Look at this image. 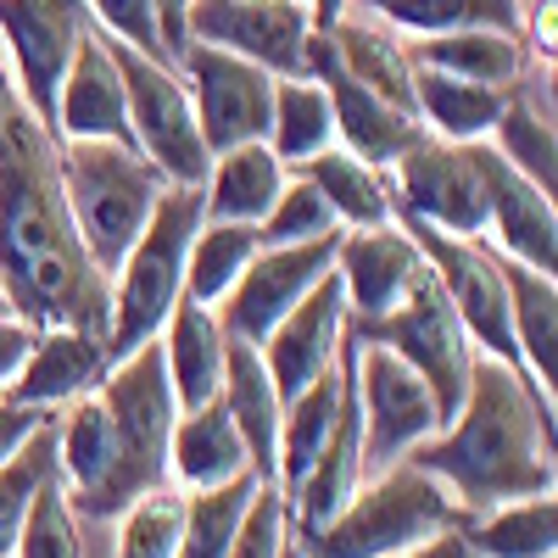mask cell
<instances>
[{
    "instance_id": "1",
    "label": "cell",
    "mask_w": 558,
    "mask_h": 558,
    "mask_svg": "<svg viewBox=\"0 0 558 558\" xmlns=\"http://www.w3.org/2000/svg\"><path fill=\"white\" fill-rule=\"evenodd\" d=\"M57 146L62 140L23 101L0 107V296L34 330L107 336L112 279L73 229Z\"/></svg>"
},
{
    "instance_id": "2",
    "label": "cell",
    "mask_w": 558,
    "mask_h": 558,
    "mask_svg": "<svg viewBox=\"0 0 558 558\" xmlns=\"http://www.w3.org/2000/svg\"><path fill=\"white\" fill-rule=\"evenodd\" d=\"M408 458L452 492L463 514L542 497L553 492V408H542L514 368L475 352L463 408Z\"/></svg>"
},
{
    "instance_id": "3",
    "label": "cell",
    "mask_w": 558,
    "mask_h": 558,
    "mask_svg": "<svg viewBox=\"0 0 558 558\" xmlns=\"http://www.w3.org/2000/svg\"><path fill=\"white\" fill-rule=\"evenodd\" d=\"M57 168H62V196H68L78 241L89 263L112 279L123 252L140 241L146 218L157 213L168 179L134 146H112V140H62Z\"/></svg>"
},
{
    "instance_id": "4",
    "label": "cell",
    "mask_w": 558,
    "mask_h": 558,
    "mask_svg": "<svg viewBox=\"0 0 558 558\" xmlns=\"http://www.w3.org/2000/svg\"><path fill=\"white\" fill-rule=\"evenodd\" d=\"M196 229H202V184H168L157 213L140 229V241L112 268V313H107L112 363L157 341L168 313L184 302V257H191Z\"/></svg>"
},
{
    "instance_id": "5",
    "label": "cell",
    "mask_w": 558,
    "mask_h": 558,
    "mask_svg": "<svg viewBox=\"0 0 558 558\" xmlns=\"http://www.w3.org/2000/svg\"><path fill=\"white\" fill-rule=\"evenodd\" d=\"M463 520L470 514L452 502V492L436 475H425L413 458H397L391 470L363 481L341 514L302 547L313 558H402L408 547L458 531Z\"/></svg>"
},
{
    "instance_id": "6",
    "label": "cell",
    "mask_w": 558,
    "mask_h": 558,
    "mask_svg": "<svg viewBox=\"0 0 558 558\" xmlns=\"http://www.w3.org/2000/svg\"><path fill=\"white\" fill-rule=\"evenodd\" d=\"M112 413V436H118V463H112V481L96 502L89 520H118L123 508L168 481V436H173V386H168V368H162V347L146 341L134 347L129 357H118L107 368V380L96 391Z\"/></svg>"
},
{
    "instance_id": "7",
    "label": "cell",
    "mask_w": 558,
    "mask_h": 558,
    "mask_svg": "<svg viewBox=\"0 0 558 558\" xmlns=\"http://www.w3.org/2000/svg\"><path fill=\"white\" fill-rule=\"evenodd\" d=\"M347 330L368 347H386L397 352L418 380L430 386L436 408H441V425L463 408V391H470V368H475V341L470 330H463V318L458 307L447 302L441 291V279L418 263L413 279H408V291L391 313L380 318H363V324H347Z\"/></svg>"
},
{
    "instance_id": "8",
    "label": "cell",
    "mask_w": 558,
    "mask_h": 558,
    "mask_svg": "<svg viewBox=\"0 0 558 558\" xmlns=\"http://www.w3.org/2000/svg\"><path fill=\"white\" fill-rule=\"evenodd\" d=\"M112 57L123 73V96H129L134 151L146 162H157V173L168 184H202L213 168V151L202 146L196 107H191V89H184L179 68L157 62V57H140L118 39H112Z\"/></svg>"
},
{
    "instance_id": "9",
    "label": "cell",
    "mask_w": 558,
    "mask_h": 558,
    "mask_svg": "<svg viewBox=\"0 0 558 558\" xmlns=\"http://www.w3.org/2000/svg\"><path fill=\"white\" fill-rule=\"evenodd\" d=\"M402 235L418 246L425 268L441 279L447 302L458 307L463 330H470L475 352L481 357H497L502 368H514L520 375V352H514V330H508V291H502V268H497V252L475 235H441L430 223H413V218H391ZM525 380V375H520ZM531 386V380H525ZM547 408V402H542Z\"/></svg>"
},
{
    "instance_id": "10",
    "label": "cell",
    "mask_w": 558,
    "mask_h": 558,
    "mask_svg": "<svg viewBox=\"0 0 558 558\" xmlns=\"http://www.w3.org/2000/svg\"><path fill=\"white\" fill-rule=\"evenodd\" d=\"M352 386H357V413H363V475L391 470L397 458H408L418 441H430L441 430V408L430 386L397 352L368 347L357 336H352Z\"/></svg>"
},
{
    "instance_id": "11",
    "label": "cell",
    "mask_w": 558,
    "mask_h": 558,
    "mask_svg": "<svg viewBox=\"0 0 558 558\" xmlns=\"http://www.w3.org/2000/svg\"><path fill=\"white\" fill-rule=\"evenodd\" d=\"M391 179V218L430 223L441 235H486V191L475 146H452V140L418 134L413 146L386 168Z\"/></svg>"
},
{
    "instance_id": "12",
    "label": "cell",
    "mask_w": 558,
    "mask_h": 558,
    "mask_svg": "<svg viewBox=\"0 0 558 558\" xmlns=\"http://www.w3.org/2000/svg\"><path fill=\"white\" fill-rule=\"evenodd\" d=\"M89 17L84 0H0V45L17 101L57 134V89L78 51Z\"/></svg>"
},
{
    "instance_id": "13",
    "label": "cell",
    "mask_w": 558,
    "mask_h": 558,
    "mask_svg": "<svg viewBox=\"0 0 558 558\" xmlns=\"http://www.w3.org/2000/svg\"><path fill=\"white\" fill-rule=\"evenodd\" d=\"M184 28L196 45L229 51L274 78H307V0H191Z\"/></svg>"
},
{
    "instance_id": "14",
    "label": "cell",
    "mask_w": 558,
    "mask_h": 558,
    "mask_svg": "<svg viewBox=\"0 0 558 558\" xmlns=\"http://www.w3.org/2000/svg\"><path fill=\"white\" fill-rule=\"evenodd\" d=\"M179 78L191 89V107H196V129H202V146L218 151H235L252 146V140L268 134V112H274V73L213 51V45H184L179 57Z\"/></svg>"
},
{
    "instance_id": "15",
    "label": "cell",
    "mask_w": 558,
    "mask_h": 558,
    "mask_svg": "<svg viewBox=\"0 0 558 558\" xmlns=\"http://www.w3.org/2000/svg\"><path fill=\"white\" fill-rule=\"evenodd\" d=\"M336 241H341V235L307 241V246H263V252L246 263V274L235 279V291L213 307L218 324H223V336L263 347L279 324H286V313L318 286L324 274H330Z\"/></svg>"
},
{
    "instance_id": "16",
    "label": "cell",
    "mask_w": 558,
    "mask_h": 558,
    "mask_svg": "<svg viewBox=\"0 0 558 558\" xmlns=\"http://www.w3.org/2000/svg\"><path fill=\"white\" fill-rule=\"evenodd\" d=\"M307 78L330 96V112H336V146H347L352 157H363L368 168H391L418 134H425V123H418L408 107L375 96V89H363L357 78L341 73V62L330 57V39H324V28H313L307 39Z\"/></svg>"
},
{
    "instance_id": "17",
    "label": "cell",
    "mask_w": 558,
    "mask_h": 558,
    "mask_svg": "<svg viewBox=\"0 0 558 558\" xmlns=\"http://www.w3.org/2000/svg\"><path fill=\"white\" fill-rule=\"evenodd\" d=\"M475 168L486 191V246L497 257H514L536 274H558V207L547 191L520 179L486 140H475Z\"/></svg>"
},
{
    "instance_id": "18",
    "label": "cell",
    "mask_w": 558,
    "mask_h": 558,
    "mask_svg": "<svg viewBox=\"0 0 558 558\" xmlns=\"http://www.w3.org/2000/svg\"><path fill=\"white\" fill-rule=\"evenodd\" d=\"M347 341V296H341V279L336 268L318 279V286L286 313V324L257 347L263 368L279 391V402H291L302 386H313L324 368H336V352Z\"/></svg>"
},
{
    "instance_id": "19",
    "label": "cell",
    "mask_w": 558,
    "mask_h": 558,
    "mask_svg": "<svg viewBox=\"0 0 558 558\" xmlns=\"http://www.w3.org/2000/svg\"><path fill=\"white\" fill-rule=\"evenodd\" d=\"M57 140H112V146H134L123 73L112 57V39L96 23L84 28L78 51L68 62V78L57 89Z\"/></svg>"
},
{
    "instance_id": "20",
    "label": "cell",
    "mask_w": 558,
    "mask_h": 558,
    "mask_svg": "<svg viewBox=\"0 0 558 558\" xmlns=\"http://www.w3.org/2000/svg\"><path fill=\"white\" fill-rule=\"evenodd\" d=\"M107 368H112L107 336H96V330H34V347H28L23 368L12 375V386L0 397L57 413V408H68L89 391H101Z\"/></svg>"
},
{
    "instance_id": "21",
    "label": "cell",
    "mask_w": 558,
    "mask_h": 558,
    "mask_svg": "<svg viewBox=\"0 0 558 558\" xmlns=\"http://www.w3.org/2000/svg\"><path fill=\"white\" fill-rule=\"evenodd\" d=\"M418 263L425 257H418V246L402 235L397 223H386V229H341L330 268H336L341 296H347V324L391 313L402 302Z\"/></svg>"
},
{
    "instance_id": "22",
    "label": "cell",
    "mask_w": 558,
    "mask_h": 558,
    "mask_svg": "<svg viewBox=\"0 0 558 558\" xmlns=\"http://www.w3.org/2000/svg\"><path fill=\"white\" fill-rule=\"evenodd\" d=\"M497 268H502V291H508V330H514L520 375L553 408L558 397V286H553V274H536L514 257H497Z\"/></svg>"
},
{
    "instance_id": "23",
    "label": "cell",
    "mask_w": 558,
    "mask_h": 558,
    "mask_svg": "<svg viewBox=\"0 0 558 558\" xmlns=\"http://www.w3.org/2000/svg\"><path fill=\"white\" fill-rule=\"evenodd\" d=\"M218 402L223 413L235 418V430L246 441V458L263 481H279V402L268 368H263V352L252 341H235L223 336V380H218Z\"/></svg>"
},
{
    "instance_id": "24",
    "label": "cell",
    "mask_w": 558,
    "mask_h": 558,
    "mask_svg": "<svg viewBox=\"0 0 558 558\" xmlns=\"http://www.w3.org/2000/svg\"><path fill=\"white\" fill-rule=\"evenodd\" d=\"M241 470H252L246 441L235 430V418L223 413V402H202V408H184L173 418V436H168V475L184 492H207L235 481Z\"/></svg>"
},
{
    "instance_id": "25",
    "label": "cell",
    "mask_w": 558,
    "mask_h": 558,
    "mask_svg": "<svg viewBox=\"0 0 558 558\" xmlns=\"http://www.w3.org/2000/svg\"><path fill=\"white\" fill-rule=\"evenodd\" d=\"M291 168L279 162L263 140H252V146H235V151H218L207 179H202V218L207 223H263L268 207L279 202V191H286Z\"/></svg>"
},
{
    "instance_id": "26",
    "label": "cell",
    "mask_w": 558,
    "mask_h": 558,
    "mask_svg": "<svg viewBox=\"0 0 558 558\" xmlns=\"http://www.w3.org/2000/svg\"><path fill=\"white\" fill-rule=\"evenodd\" d=\"M330 39V57L341 62L347 78H357L363 89H375V96L397 101L413 112V57H408V39L375 12V17H336L324 28Z\"/></svg>"
},
{
    "instance_id": "27",
    "label": "cell",
    "mask_w": 558,
    "mask_h": 558,
    "mask_svg": "<svg viewBox=\"0 0 558 558\" xmlns=\"http://www.w3.org/2000/svg\"><path fill=\"white\" fill-rule=\"evenodd\" d=\"M157 347H162V368H168V386H173L179 413L218 397V380H223V324H218L213 307L179 302L168 313V324H162Z\"/></svg>"
},
{
    "instance_id": "28",
    "label": "cell",
    "mask_w": 558,
    "mask_h": 558,
    "mask_svg": "<svg viewBox=\"0 0 558 558\" xmlns=\"http://www.w3.org/2000/svg\"><path fill=\"white\" fill-rule=\"evenodd\" d=\"M296 179H307L324 196V207L336 213L341 229H386L391 223V179L380 168H368L363 157H352L347 146H324L318 157L291 168Z\"/></svg>"
},
{
    "instance_id": "29",
    "label": "cell",
    "mask_w": 558,
    "mask_h": 558,
    "mask_svg": "<svg viewBox=\"0 0 558 558\" xmlns=\"http://www.w3.org/2000/svg\"><path fill=\"white\" fill-rule=\"evenodd\" d=\"M413 68H436L470 84H492V89H514L531 68V51L520 34H492V28H470V34H430V39H408Z\"/></svg>"
},
{
    "instance_id": "30",
    "label": "cell",
    "mask_w": 558,
    "mask_h": 558,
    "mask_svg": "<svg viewBox=\"0 0 558 558\" xmlns=\"http://www.w3.org/2000/svg\"><path fill=\"white\" fill-rule=\"evenodd\" d=\"M508 89L492 84H470L436 68H413V118L425 123V134L452 140V146H475L492 134V123L502 118Z\"/></svg>"
},
{
    "instance_id": "31",
    "label": "cell",
    "mask_w": 558,
    "mask_h": 558,
    "mask_svg": "<svg viewBox=\"0 0 558 558\" xmlns=\"http://www.w3.org/2000/svg\"><path fill=\"white\" fill-rule=\"evenodd\" d=\"M341 386H347V341L336 352V368H324V375L313 386H302L286 402V413H279V492H291L307 475V463L318 458L324 436H330L336 413H341Z\"/></svg>"
},
{
    "instance_id": "32",
    "label": "cell",
    "mask_w": 558,
    "mask_h": 558,
    "mask_svg": "<svg viewBox=\"0 0 558 558\" xmlns=\"http://www.w3.org/2000/svg\"><path fill=\"white\" fill-rule=\"evenodd\" d=\"M463 542L475 558H553L558 553V502L553 492L520 497L463 520Z\"/></svg>"
},
{
    "instance_id": "33",
    "label": "cell",
    "mask_w": 558,
    "mask_h": 558,
    "mask_svg": "<svg viewBox=\"0 0 558 558\" xmlns=\"http://www.w3.org/2000/svg\"><path fill=\"white\" fill-rule=\"evenodd\" d=\"M263 146L296 168L307 157H318L324 146H336V112L330 96L313 78H274V112H268V134Z\"/></svg>"
},
{
    "instance_id": "34",
    "label": "cell",
    "mask_w": 558,
    "mask_h": 558,
    "mask_svg": "<svg viewBox=\"0 0 558 558\" xmlns=\"http://www.w3.org/2000/svg\"><path fill=\"white\" fill-rule=\"evenodd\" d=\"M368 12H380L408 39L470 34V28L520 34L525 39V0H380V7H368Z\"/></svg>"
},
{
    "instance_id": "35",
    "label": "cell",
    "mask_w": 558,
    "mask_h": 558,
    "mask_svg": "<svg viewBox=\"0 0 558 558\" xmlns=\"http://www.w3.org/2000/svg\"><path fill=\"white\" fill-rule=\"evenodd\" d=\"M486 146L514 168L520 179H531L536 191L553 196V184H558V140H553V118L536 112V96L531 89H508V101H502V118L492 123L486 134Z\"/></svg>"
},
{
    "instance_id": "36",
    "label": "cell",
    "mask_w": 558,
    "mask_h": 558,
    "mask_svg": "<svg viewBox=\"0 0 558 558\" xmlns=\"http://www.w3.org/2000/svg\"><path fill=\"white\" fill-rule=\"evenodd\" d=\"M263 252L257 229L252 223H207L196 229L191 241V257H184V302H202V307H218L235 279L246 274V263Z\"/></svg>"
},
{
    "instance_id": "37",
    "label": "cell",
    "mask_w": 558,
    "mask_h": 558,
    "mask_svg": "<svg viewBox=\"0 0 558 558\" xmlns=\"http://www.w3.org/2000/svg\"><path fill=\"white\" fill-rule=\"evenodd\" d=\"M263 475L241 470L235 481L207 486V492H184V536L173 558H223L229 542H235V525L246 514V502L257 497Z\"/></svg>"
},
{
    "instance_id": "38",
    "label": "cell",
    "mask_w": 558,
    "mask_h": 558,
    "mask_svg": "<svg viewBox=\"0 0 558 558\" xmlns=\"http://www.w3.org/2000/svg\"><path fill=\"white\" fill-rule=\"evenodd\" d=\"M184 536V492L151 486L118 514V553L112 558H173Z\"/></svg>"
},
{
    "instance_id": "39",
    "label": "cell",
    "mask_w": 558,
    "mask_h": 558,
    "mask_svg": "<svg viewBox=\"0 0 558 558\" xmlns=\"http://www.w3.org/2000/svg\"><path fill=\"white\" fill-rule=\"evenodd\" d=\"M57 475V418L45 430H34L7 463H0V558H12L17 525L28 514L34 492Z\"/></svg>"
},
{
    "instance_id": "40",
    "label": "cell",
    "mask_w": 558,
    "mask_h": 558,
    "mask_svg": "<svg viewBox=\"0 0 558 558\" xmlns=\"http://www.w3.org/2000/svg\"><path fill=\"white\" fill-rule=\"evenodd\" d=\"M12 558H84L78 514H73L68 486H62L57 475L34 492L28 514H23V525H17V542H12Z\"/></svg>"
},
{
    "instance_id": "41",
    "label": "cell",
    "mask_w": 558,
    "mask_h": 558,
    "mask_svg": "<svg viewBox=\"0 0 558 558\" xmlns=\"http://www.w3.org/2000/svg\"><path fill=\"white\" fill-rule=\"evenodd\" d=\"M341 235L336 213L324 207V196L313 191L307 179H286V191H279V202L268 207V218L257 223V241L263 246H307V241H330Z\"/></svg>"
},
{
    "instance_id": "42",
    "label": "cell",
    "mask_w": 558,
    "mask_h": 558,
    "mask_svg": "<svg viewBox=\"0 0 558 558\" xmlns=\"http://www.w3.org/2000/svg\"><path fill=\"white\" fill-rule=\"evenodd\" d=\"M296 547V531H291V502L279 492V481H263L257 497L246 502V514L235 525V542H229L223 558H286Z\"/></svg>"
},
{
    "instance_id": "43",
    "label": "cell",
    "mask_w": 558,
    "mask_h": 558,
    "mask_svg": "<svg viewBox=\"0 0 558 558\" xmlns=\"http://www.w3.org/2000/svg\"><path fill=\"white\" fill-rule=\"evenodd\" d=\"M84 17L96 23L107 39L129 45V51L168 62V51H162V34H157V12H151V0H84Z\"/></svg>"
},
{
    "instance_id": "44",
    "label": "cell",
    "mask_w": 558,
    "mask_h": 558,
    "mask_svg": "<svg viewBox=\"0 0 558 558\" xmlns=\"http://www.w3.org/2000/svg\"><path fill=\"white\" fill-rule=\"evenodd\" d=\"M57 413H45V408H23V402H12V397H0V463H7L34 430H45Z\"/></svg>"
},
{
    "instance_id": "45",
    "label": "cell",
    "mask_w": 558,
    "mask_h": 558,
    "mask_svg": "<svg viewBox=\"0 0 558 558\" xmlns=\"http://www.w3.org/2000/svg\"><path fill=\"white\" fill-rule=\"evenodd\" d=\"M28 347H34V324L0 313V391L12 386V375H17L23 357H28Z\"/></svg>"
},
{
    "instance_id": "46",
    "label": "cell",
    "mask_w": 558,
    "mask_h": 558,
    "mask_svg": "<svg viewBox=\"0 0 558 558\" xmlns=\"http://www.w3.org/2000/svg\"><path fill=\"white\" fill-rule=\"evenodd\" d=\"M151 12H157V34H162V51H168V62L179 68L184 45H191V28H184V17H191V0H151Z\"/></svg>"
},
{
    "instance_id": "47",
    "label": "cell",
    "mask_w": 558,
    "mask_h": 558,
    "mask_svg": "<svg viewBox=\"0 0 558 558\" xmlns=\"http://www.w3.org/2000/svg\"><path fill=\"white\" fill-rule=\"evenodd\" d=\"M402 558H475V553H470V542H463V525H458V531H441V536H430V542L408 547Z\"/></svg>"
},
{
    "instance_id": "48",
    "label": "cell",
    "mask_w": 558,
    "mask_h": 558,
    "mask_svg": "<svg viewBox=\"0 0 558 558\" xmlns=\"http://www.w3.org/2000/svg\"><path fill=\"white\" fill-rule=\"evenodd\" d=\"M352 12V0H307V17H313V28H330L336 17H347Z\"/></svg>"
},
{
    "instance_id": "49",
    "label": "cell",
    "mask_w": 558,
    "mask_h": 558,
    "mask_svg": "<svg viewBox=\"0 0 558 558\" xmlns=\"http://www.w3.org/2000/svg\"><path fill=\"white\" fill-rule=\"evenodd\" d=\"M12 101H17V84L7 73V57H0V107H12Z\"/></svg>"
},
{
    "instance_id": "50",
    "label": "cell",
    "mask_w": 558,
    "mask_h": 558,
    "mask_svg": "<svg viewBox=\"0 0 558 558\" xmlns=\"http://www.w3.org/2000/svg\"><path fill=\"white\" fill-rule=\"evenodd\" d=\"M286 558H313V553H307V547H302V542H296V547H291V553H286Z\"/></svg>"
},
{
    "instance_id": "51",
    "label": "cell",
    "mask_w": 558,
    "mask_h": 558,
    "mask_svg": "<svg viewBox=\"0 0 558 558\" xmlns=\"http://www.w3.org/2000/svg\"><path fill=\"white\" fill-rule=\"evenodd\" d=\"M0 313H12V307H7V296H0Z\"/></svg>"
},
{
    "instance_id": "52",
    "label": "cell",
    "mask_w": 558,
    "mask_h": 558,
    "mask_svg": "<svg viewBox=\"0 0 558 558\" xmlns=\"http://www.w3.org/2000/svg\"><path fill=\"white\" fill-rule=\"evenodd\" d=\"M368 7H380V0H368Z\"/></svg>"
}]
</instances>
